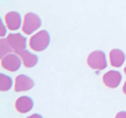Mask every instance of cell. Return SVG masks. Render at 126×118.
Returning a JSON list of instances; mask_svg holds the SVG:
<instances>
[{
	"label": "cell",
	"instance_id": "3957f363",
	"mask_svg": "<svg viewBox=\"0 0 126 118\" xmlns=\"http://www.w3.org/2000/svg\"><path fill=\"white\" fill-rule=\"evenodd\" d=\"M41 26V20L39 17L34 13H27L24 18V24H23V31L26 34H32L33 31H35L39 27Z\"/></svg>",
	"mask_w": 126,
	"mask_h": 118
},
{
	"label": "cell",
	"instance_id": "52a82bcc",
	"mask_svg": "<svg viewBox=\"0 0 126 118\" xmlns=\"http://www.w3.org/2000/svg\"><path fill=\"white\" fill-rule=\"evenodd\" d=\"M34 87V81L27 75H19L15 81V90L16 91H26L32 89Z\"/></svg>",
	"mask_w": 126,
	"mask_h": 118
},
{
	"label": "cell",
	"instance_id": "5bb4252c",
	"mask_svg": "<svg viewBox=\"0 0 126 118\" xmlns=\"http://www.w3.org/2000/svg\"><path fill=\"white\" fill-rule=\"evenodd\" d=\"M115 118H126V111H120L115 115Z\"/></svg>",
	"mask_w": 126,
	"mask_h": 118
},
{
	"label": "cell",
	"instance_id": "e0dca14e",
	"mask_svg": "<svg viewBox=\"0 0 126 118\" xmlns=\"http://www.w3.org/2000/svg\"><path fill=\"white\" fill-rule=\"evenodd\" d=\"M124 73H125V74H126V67H125V68H124Z\"/></svg>",
	"mask_w": 126,
	"mask_h": 118
},
{
	"label": "cell",
	"instance_id": "9a60e30c",
	"mask_svg": "<svg viewBox=\"0 0 126 118\" xmlns=\"http://www.w3.org/2000/svg\"><path fill=\"white\" fill-rule=\"evenodd\" d=\"M27 118H43L41 115H39V114H37V113H34V114H32V115H30V116H28Z\"/></svg>",
	"mask_w": 126,
	"mask_h": 118
},
{
	"label": "cell",
	"instance_id": "30bf717a",
	"mask_svg": "<svg viewBox=\"0 0 126 118\" xmlns=\"http://www.w3.org/2000/svg\"><path fill=\"white\" fill-rule=\"evenodd\" d=\"M18 55L21 57L24 66L27 67V68L34 67V66L37 64V62H38V57H37L35 54L30 52V51L27 50V49L23 50V51L20 52Z\"/></svg>",
	"mask_w": 126,
	"mask_h": 118
},
{
	"label": "cell",
	"instance_id": "7c38bea8",
	"mask_svg": "<svg viewBox=\"0 0 126 118\" xmlns=\"http://www.w3.org/2000/svg\"><path fill=\"white\" fill-rule=\"evenodd\" d=\"M12 85H13V81L11 77L1 73L0 74V90L2 91L9 90L12 88Z\"/></svg>",
	"mask_w": 126,
	"mask_h": 118
},
{
	"label": "cell",
	"instance_id": "2e32d148",
	"mask_svg": "<svg viewBox=\"0 0 126 118\" xmlns=\"http://www.w3.org/2000/svg\"><path fill=\"white\" fill-rule=\"evenodd\" d=\"M122 90H123V92L126 94V82L124 83V85H123V88H122Z\"/></svg>",
	"mask_w": 126,
	"mask_h": 118
},
{
	"label": "cell",
	"instance_id": "6da1fadb",
	"mask_svg": "<svg viewBox=\"0 0 126 118\" xmlns=\"http://www.w3.org/2000/svg\"><path fill=\"white\" fill-rule=\"evenodd\" d=\"M50 43V35L47 30H42L30 38V46L34 51H43Z\"/></svg>",
	"mask_w": 126,
	"mask_h": 118
},
{
	"label": "cell",
	"instance_id": "9c48e42d",
	"mask_svg": "<svg viewBox=\"0 0 126 118\" xmlns=\"http://www.w3.org/2000/svg\"><path fill=\"white\" fill-rule=\"evenodd\" d=\"M15 107L17 109L18 112L20 113H27L30 110L32 109L33 107V100L27 95H23L20 96L16 102H15Z\"/></svg>",
	"mask_w": 126,
	"mask_h": 118
},
{
	"label": "cell",
	"instance_id": "ba28073f",
	"mask_svg": "<svg viewBox=\"0 0 126 118\" xmlns=\"http://www.w3.org/2000/svg\"><path fill=\"white\" fill-rule=\"evenodd\" d=\"M5 24L6 27L10 30H17L21 28L22 25V18L18 12L11 11L6 14L5 16Z\"/></svg>",
	"mask_w": 126,
	"mask_h": 118
},
{
	"label": "cell",
	"instance_id": "8fae6325",
	"mask_svg": "<svg viewBox=\"0 0 126 118\" xmlns=\"http://www.w3.org/2000/svg\"><path fill=\"white\" fill-rule=\"evenodd\" d=\"M109 60L113 67H121L125 61V54L121 49L114 48L109 52Z\"/></svg>",
	"mask_w": 126,
	"mask_h": 118
},
{
	"label": "cell",
	"instance_id": "5b68a950",
	"mask_svg": "<svg viewBox=\"0 0 126 118\" xmlns=\"http://www.w3.org/2000/svg\"><path fill=\"white\" fill-rule=\"evenodd\" d=\"M23 61L21 60V57L18 56V54L9 53L2 57L1 59V66L10 72H15L20 69Z\"/></svg>",
	"mask_w": 126,
	"mask_h": 118
},
{
	"label": "cell",
	"instance_id": "8992f818",
	"mask_svg": "<svg viewBox=\"0 0 126 118\" xmlns=\"http://www.w3.org/2000/svg\"><path fill=\"white\" fill-rule=\"evenodd\" d=\"M121 80H122V76H121L120 72L115 71V70H110L102 76L103 84L107 88H117L120 85Z\"/></svg>",
	"mask_w": 126,
	"mask_h": 118
},
{
	"label": "cell",
	"instance_id": "7a4b0ae2",
	"mask_svg": "<svg viewBox=\"0 0 126 118\" xmlns=\"http://www.w3.org/2000/svg\"><path fill=\"white\" fill-rule=\"evenodd\" d=\"M87 63L89 67H91L94 70H103L107 67L105 54L101 50H94L91 52L88 56Z\"/></svg>",
	"mask_w": 126,
	"mask_h": 118
},
{
	"label": "cell",
	"instance_id": "277c9868",
	"mask_svg": "<svg viewBox=\"0 0 126 118\" xmlns=\"http://www.w3.org/2000/svg\"><path fill=\"white\" fill-rule=\"evenodd\" d=\"M7 41L10 45V47L17 53L19 54L23 50L26 49L27 47V38L23 36L21 33H9L7 36Z\"/></svg>",
	"mask_w": 126,
	"mask_h": 118
},
{
	"label": "cell",
	"instance_id": "4fadbf2b",
	"mask_svg": "<svg viewBox=\"0 0 126 118\" xmlns=\"http://www.w3.org/2000/svg\"><path fill=\"white\" fill-rule=\"evenodd\" d=\"M0 44H1V55H2V57L5 56L6 53L8 54V52H9L10 50H13V49L10 47V45H9V43H8V41H7V39L2 38Z\"/></svg>",
	"mask_w": 126,
	"mask_h": 118
}]
</instances>
